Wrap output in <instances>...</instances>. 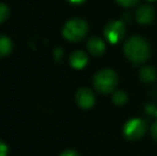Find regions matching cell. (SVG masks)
Returning <instances> with one entry per match:
<instances>
[{"label":"cell","instance_id":"8","mask_svg":"<svg viewBox=\"0 0 157 156\" xmlns=\"http://www.w3.org/2000/svg\"><path fill=\"white\" fill-rule=\"evenodd\" d=\"M87 47L89 52L94 57H99L104 54L106 47H105V43L101 39L97 38V36H93L88 41Z\"/></svg>","mask_w":157,"mask_h":156},{"label":"cell","instance_id":"1","mask_svg":"<svg viewBox=\"0 0 157 156\" xmlns=\"http://www.w3.org/2000/svg\"><path fill=\"white\" fill-rule=\"evenodd\" d=\"M125 56L134 63H142L150 57L149 43L141 36H132L124 44Z\"/></svg>","mask_w":157,"mask_h":156},{"label":"cell","instance_id":"7","mask_svg":"<svg viewBox=\"0 0 157 156\" xmlns=\"http://www.w3.org/2000/svg\"><path fill=\"white\" fill-rule=\"evenodd\" d=\"M154 18V10L149 4H143L137 10L136 12V19L141 25H147L152 23Z\"/></svg>","mask_w":157,"mask_h":156},{"label":"cell","instance_id":"9","mask_svg":"<svg viewBox=\"0 0 157 156\" xmlns=\"http://www.w3.org/2000/svg\"><path fill=\"white\" fill-rule=\"evenodd\" d=\"M88 63V56L82 50H76L70 56V64L76 70L85 67Z\"/></svg>","mask_w":157,"mask_h":156},{"label":"cell","instance_id":"19","mask_svg":"<svg viewBox=\"0 0 157 156\" xmlns=\"http://www.w3.org/2000/svg\"><path fill=\"white\" fill-rule=\"evenodd\" d=\"M68 2H71L72 4H75V6H78V4H81L86 1V0H67Z\"/></svg>","mask_w":157,"mask_h":156},{"label":"cell","instance_id":"14","mask_svg":"<svg viewBox=\"0 0 157 156\" xmlns=\"http://www.w3.org/2000/svg\"><path fill=\"white\" fill-rule=\"evenodd\" d=\"M120 6H124V8H130V6H134L138 3L139 0H116Z\"/></svg>","mask_w":157,"mask_h":156},{"label":"cell","instance_id":"10","mask_svg":"<svg viewBox=\"0 0 157 156\" xmlns=\"http://www.w3.org/2000/svg\"><path fill=\"white\" fill-rule=\"evenodd\" d=\"M156 71L151 67H143L139 72V77L144 83H151L156 79Z\"/></svg>","mask_w":157,"mask_h":156},{"label":"cell","instance_id":"15","mask_svg":"<svg viewBox=\"0 0 157 156\" xmlns=\"http://www.w3.org/2000/svg\"><path fill=\"white\" fill-rule=\"evenodd\" d=\"M9 148L6 143H4L2 140H0V156H8Z\"/></svg>","mask_w":157,"mask_h":156},{"label":"cell","instance_id":"12","mask_svg":"<svg viewBox=\"0 0 157 156\" xmlns=\"http://www.w3.org/2000/svg\"><path fill=\"white\" fill-rule=\"evenodd\" d=\"M127 102V95L124 91H116L112 95V103H113L116 106H123L125 103Z\"/></svg>","mask_w":157,"mask_h":156},{"label":"cell","instance_id":"13","mask_svg":"<svg viewBox=\"0 0 157 156\" xmlns=\"http://www.w3.org/2000/svg\"><path fill=\"white\" fill-rule=\"evenodd\" d=\"M9 14H10L9 6L4 3H0V24H2L6 18H8Z\"/></svg>","mask_w":157,"mask_h":156},{"label":"cell","instance_id":"18","mask_svg":"<svg viewBox=\"0 0 157 156\" xmlns=\"http://www.w3.org/2000/svg\"><path fill=\"white\" fill-rule=\"evenodd\" d=\"M61 56H62V50H61V48H56V50H55V57H56V59H57V57H58V60L61 58Z\"/></svg>","mask_w":157,"mask_h":156},{"label":"cell","instance_id":"4","mask_svg":"<svg viewBox=\"0 0 157 156\" xmlns=\"http://www.w3.org/2000/svg\"><path fill=\"white\" fill-rule=\"evenodd\" d=\"M145 129H147V124L142 119H132L128 120L123 126V135L127 140L134 141L144 135Z\"/></svg>","mask_w":157,"mask_h":156},{"label":"cell","instance_id":"5","mask_svg":"<svg viewBox=\"0 0 157 156\" xmlns=\"http://www.w3.org/2000/svg\"><path fill=\"white\" fill-rule=\"evenodd\" d=\"M125 34V26L120 21H112L106 25L104 29V36L108 42L117 44L123 39Z\"/></svg>","mask_w":157,"mask_h":156},{"label":"cell","instance_id":"2","mask_svg":"<svg viewBox=\"0 0 157 156\" xmlns=\"http://www.w3.org/2000/svg\"><path fill=\"white\" fill-rule=\"evenodd\" d=\"M118 83V76L116 72L109 69L101 70L97 72L93 78V86L98 92L108 94L113 91Z\"/></svg>","mask_w":157,"mask_h":156},{"label":"cell","instance_id":"20","mask_svg":"<svg viewBox=\"0 0 157 156\" xmlns=\"http://www.w3.org/2000/svg\"><path fill=\"white\" fill-rule=\"evenodd\" d=\"M147 1H149V2H153V1H157V0H147Z\"/></svg>","mask_w":157,"mask_h":156},{"label":"cell","instance_id":"6","mask_svg":"<svg viewBox=\"0 0 157 156\" xmlns=\"http://www.w3.org/2000/svg\"><path fill=\"white\" fill-rule=\"evenodd\" d=\"M76 103L80 108L90 109L95 103V97L93 92L88 88H81L76 92L75 95Z\"/></svg>","mask_w":157,"mask_h":156},{"label":"cell","instance_id":"17","mask_svg":"<svg viewBox=\"0 0 157 156\" xmlns=\"http://www.w3.org/2000/svg\"><path fill=\"white\" fill-rule=\"evenodd\" d=\"M151 135H152V137L154 138V139L157 141V122L154 123L153 125H152V127H151Z\"/></svg>","mask_w":157,"mask_h":156},{"label":"cell","instance_id":"16","mask_svg":"<svg viewBox=\"0 0 157 156\" xmlns=\"http://www.w3.org/2000/svg\"><path fill=\"white\" fill-rule=\"evenodd\" d=\"M60 156H80V155H79L75 150H72V149H67V150L63 151V152L60 154Z\"/></svg>","mask_w":157,"mask_h":156},{"label":"cell","instance_id":"11","mask_svg":"<svg viewBox=\"0 0 157 156\" xmlns=\"http://www.w3.org/2000/svg\"><path fill=\"white\" fill-rule=\"evenodd\" d=\"M13 49V43L10 38L6 36H0V58L10 55Z\"/></svg>","mask_w":157,"mask_h":156},{"label":"cell","instance_id":"3","mask_svg":"<svg viewBox=\"0 0 157 156\" xmlns=\"http://www.w3.org/2000/svg\"><path fill=\"white\" fill-rule=\"evenodd\" d=\"M88 24L83 19L73 18L66 21L63 26L62 34L64 39L70 42H78L82 40L88 33Z\"/></svg>","mask_w":157,"mask_h":156}]
</instances>
